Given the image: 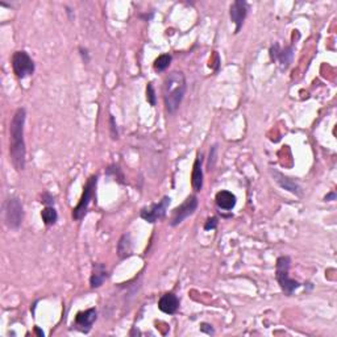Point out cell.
<instances>
[{"label":"cell","instance_id":"6da1fadb","mask_svg":"<svg viewBox=\"0 0 337 337\" xmlns=\"http://www.w3.org/2000/svg\"><path fill=\"white\" fill-rule=\"evenodd\" d=\"M24 108H18L9 125V155L11 161L17 171H23L25 167V141H24Z\"/></svg>","mask_w":337,"mask_h":337},{"label":"cell","instance_id":"7a4b0ae2","mask_svg":"<svg viewBox=\"0 0 337 337\" xmlns=\"http://www.w3.org/2000/svg\"><path fill=\"white\" fill-rule=\"evenodd\" d=\"M187 90L185 74L181 71H173L164 81V101L166 110L170 113L178 110L182 103L183 96Z\"/></svg>","mask_w":337,"mask_h":337},{"label":"cell","instance_id":"3957f363","mask_svg":"<svg viewBox=\"0 0 337 337\" xmlns=\"http://www.w3.org/2000/svg\"><path fill=\"white\" fill-rule=\"evenodd\" d=\"M290 264H291V260H290V257H287V255H282V257L276 260V281L280 283L281 289L287 295H291L292 292L301 286V283L296 282L295 280H291L289 276Z\"/></svg>","mask_w":337,"mask_h":337},{"label":"cell","instance_id":"277c9868","mask_svg":"<svg viewBox=\"0 0 337 337\" xmlns=\"http://www.w3.org/2000/svg\"><path fill=\"white\" fill-rule=\"evenodd\" d=\"M96 183H97V176L92 175L90 176V180L86 183L85 188H83V194L81 201H79L78 206L73 210V217L75 220H81L83 216L86 215L90 206V202L92 201V197L95 195V190H96Z\"/></svg>","mask_w":337,"mask_h":337},{"label":"cell","instance_id":"5b68a950","mask_svg":"<svg viewBox=\"0 0 337 337\" xmlns=\"http://www.w3.org/2000/svg\"><path fill=\"white\" fill-rule=\"evenodd\" d=\"M12 69L17 78L24 79L34 73V62L27 52L18 50L12 55Z\"/></svg>","mask_w":337,"mask_h":337},{"label":"cell","instance_id":"8992f818","mask_svg":"<svg viewBox=\"0 0 337 337\" xmlns=\"http://www.w3.org/2000/svg\"><path fill=\"white\" fill-rule=\"evenodd\" d=\"M6 223L9 228H18L24 220V210L22 202L17 197H9L4 208Z\"/></svg>","mask_w":337,"mask_h":337},{"label":"cell","instance_id":"52a82bcc","mask_svg":"<svg viewBox=\"0 0 337 337\" xmlns=\"http://www.w3.org/2000/svg\"><path fill=\"white\" fill-rule=\"evenodd\" d=\"M170 197L164 196L162 201L160 203L152 204L150 207H146L141 211V217L144 220H146L148 223H155L158 220H161L162 217H165L166 215V211L169 208V204H170Z\"/></svg>","mask_w":337,"mask_h":337},{"label":"cell","instance_id":"ba28073f","mask_svg":"<svg viewBox=\"0 0 337 337\" xmlns=\"http://www.w3.org/2000/svg\"><path fill=\"white\" fill-rule=\"evenodd\" d=\"M197 208V197L195 195H190V196L181 204L180 207H176L173 212V219H171V225H178L188 217L190 215L195 212Z\"/></svg>","mask_w":337,"mask_h":337},{"label":"cell","instance_id":"9c48e42d","mask_svg":"<svg viewBox=\"0 0 337 337\" xmlns=\"http://www.w3.org/2000/svg\"><path fill=\"white\" fill-rule=\"evenodd\" d=\"M248 15V4L243 0H236L231 6V20L236 25V33L243 27V23Z\"/></svg>","mask_w":337,"mask_h":337},{"label":"cell","instance_id":"30bf717a","mask_svg":"<svg viewBox=\"0 0 337 337\" xmlns=\"http://www.w3.org/2000/svg\"><path fill=\"white\" fill-rule=\"evenodd\" d=\"M95 320H96V310H95V308H90V310L87 311L78 312L75 318L76 328L82 332H88L91 329Z\"/></svg>","mask_w":337,"mask_h":337},{"label":"cell","instance_id":"8fae6325","mask_svg":"<svg viewBox=\"0 0 337 337\" xmlns=\"http://www.w3.org/2000/svg\"><path fill=\"white\" fill-rule=\"evenodd\" d=\"M158 308L165 313L173 315L180 308V299L174 294H165L158 302Z\"/></svg>","mask_w":337,"mask_h":337},{"label":"cell","instance_id":"7c38bea8","mask_svg":"<svg viewBox=\"0 0 337 337\" xmlns=\"http://www.w3.org/2000/svg\"><path fill=\"white\" fill-rule=\"evenodd\" d=\"M215 201L217 207L225 211L232 210V208L236 206V196H234V194H232L231 191H225V190L219 191L216 194Z\"/></svg>","mask_w":337,"mask_h":337},{"label":"cell","instance_id":"4fadbf2b","mask_svg":"<svg viewBox=\"0 0 337 337\" xmlns=\"http://www.w3.org/2000/svg\"><path fill=\"white\" fill-rule=\"evenodd\" d=\"M108 278V271L107 267L103 264H95L92 266V274L90 278L91 287H101L104 283V281Z\"/></svg>","mask_w":337,"mask_h":337},{"label":"cell","instance_id":"5bb4252c","mask_svg":"<svg viewBox=\"0 0 337 337\" xmlns=\"http://www.w3.org/2000/svg\"><path fill=\"white\" fill-rule=\"evenodd\" d=\"M191 185L195 191H201L203 187V170H202V157L197 155L194 162L191 174Z\"/></svg>","mask_w":337,"mask_h":337},{"label":"cell","instance_id":"9a60e30c","mask_svg":"<svg viewBox=\"0 0 337 337\" xmlns=\"http://www.w3.org/2000/svg\"><path fill=\"white\" fill-rule=\"evenodd\" d=\"M270 52H271L270 53L271 58H273V60H278L283 67H287V65H289L290 61H291V57H292L291 48H287L285 49V50H280V46L275 45L271 48Z\"/></svg>","mask_w":337,"mask_h":337},{"label":"cell","instance_id":"2e32d148","mask_svg":"<svg viewBox=\"0 0 337 337\" xmlns=\"http://www.w3.org/2000/svg\"><path fill=\"white\" fill-rule=\"evenodd\" d=\"M273 174L275 175L276 178V182L280 183L281 186H282L283 188H286V190H289V191H291L292 194H296V195H301V187H299L298 185H296V182H294V181H291L290 178H287V176L282 175V174H280L278 171H273Z\"/></svg>","mask_w":337,"mask_h":337},{"label":"cell","instance_id":"e0dca14e","mask_svg":"<svg viewBox=\"0 0 337 337\" xmlns=\"http://www.w3.org/2000/svg\"><path fill=\"white\" fill-rule=\"evenodd\" d=\"M117 252L118 255H120L122 259L129 257V255L132 254V243H131V236H129V234H124V236L120 239L117 245Z\"/></svg>","mask_w":337,"mask_h":337},{"label":"cell","instance_id":"ac0fdd59","mask_svg":"<svg viewBox=\"0 0 337 337\" xmlns=\"http://www.w3.org/2000/svg\"><path fill=\"white\" fill-rule=\"evenodd\" d=\"M41 217H43V222L45 223L46 225H53L57 222L58 213L53 207H46V208L43 210V212H41Z\"/></svg>","mask_w":337,"mask_h":337},{"label":"cell","instance_id":"d6986e66","mask_svg":"<svg viewBox=\"0 0 337 337\" xmlns=\"http://www.w3.org/2000/svg\"><path fill=\"white\" fill-rule=\"evenodd\" d=\"M171 62V55L170 54H161L154 61V69L157 71H164L166 70L169 65Z\"/></svg>","mask_w":337,"mask_h":337},{"label":"cell","instance_id":"ffe728a7","mask_svg":"<svg viewBox=\"0 0 337 337\" xmlns=\"http://www.w3.org/2000/svg\"><path fill=\"white\" fill-rule=\"evenodd\" d=\"M146 99L150 103V106H155V91L152 83H149L146 87Z\"/></svg>","mask_w":337,"mask_h":337},{"label":"cell","instance_id":"44dd1931","mask_svg":"<svg viewBox=\"0 0 337 337\" xmlns=\"http://www.w3.org/2000/svg\"><path fill=\"white\" fill-rule=\"evenodd\" d=\"M216 225H217V219H216V217H212V219L207 220L206 225H204V229H206V231H210V229H215Z\"/></svg>","mask_w":337,"mask_h":337},{"label":"cell","instance_id":"7402d4cb","mask_svg":"<svg viewBox=\"0 0 337 337\" xmlns=\"http://www.w3.org/2000/svg\"><path fill=\"white\" fill-rule=\"evenodd\" d=\"M201 331L204 332V333H207V334H213V333H215V331H213V328L211 327L210 324H202Z\"/></svg>","mask_w":337,"mask_h":337},{"label":"cell","instance_id":"603a6c76","mask_svg":"<svg viewBox=\"0 0 337 337\" xmlns=\"http://www.w3.org/2000/svg\"><path fill=\"white\" fill-rule=\"evenodd\" d=\"M43 203H45V204H53L54 203V201H53V197L50 196V195L49 194H44L43 195Z\"/></svg>","mask_w":337,"mask_h":337},{"label":"cell","instance_id":"cb8c5ba5","mask_svg":"<svg viewBox=\"0 0 337 337\" xmlns=\"http://www.w3.org/2000/svg\"><path fill=\"white\" fill-rule=\"evenodd\" d=\"M111 129H112V136H113V138H117V129H116L115 120H113L112 116H111Z\"/></svg>","mask_w":337,"mask_h":337},{"label":"cell","instance_id":"d4e9b609","mask_svg":"<svg viewBox=\"0 0 337 337\" xmlns=\"http://www.w3.org/2000/svg\"><path fill=\"white\" fill-rule=\"evenodd\" d=\"M334 194H331V195H328V196H325V201H328V199H334Z\"/></svg>","mask_w":337,"mask_h":337}]
</instances>
